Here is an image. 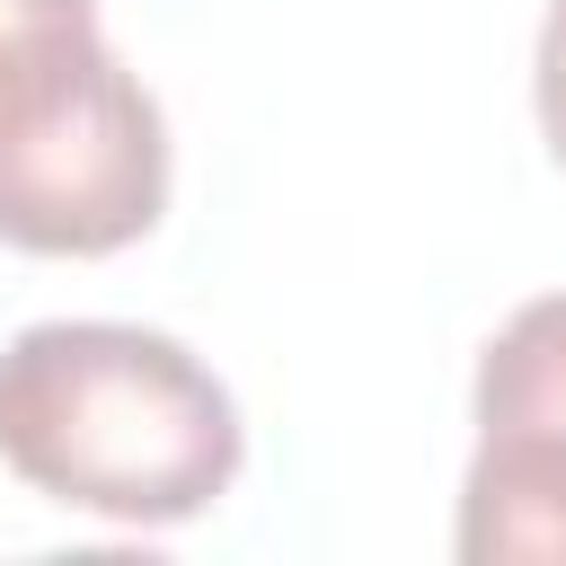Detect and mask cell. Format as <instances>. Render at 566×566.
Masks as SVG:
<instances>
[{
  "label": "cell",
  "instance_id": "obj_4",
  "mask_svg": "<svg viewBox=\"0 0 566 566\" xmlns=\"http://www.w3.org/2000/svg\"><path fill=\"white\" fill-rule=\"evenodd\" d=\"M478 433L566 451V292L522 301L478 354Z\"/></svg>",
  "mask_w": 566,
  "mask_h": 566
},
{
  "label": "cell",
  "instance_id": "obj_3",
  "mask_svg": "<svg viewBox=\"0 0 566 566\" xmlns=\"http://www.w3.org/2000/svg\"><path fill=\"white\" fill-rule=\"evenodd\" d=\"M460 557L469 566H566V451L548 442H486L460 478Z\"/></svg>",
  "mask_w": 566,
  "mask_h": 566
},
{
  "label": "cell",
  "instance_id": "obj_6",
  "mask_svg": "<svg viewBox=\"0 0 566 566\" xmlns=\"http://www.w3.org/2000/svg\"><path fill=\"white\" fill-rule=\"evenodd\" d=\"M80 18H97V0H0V44L44 35V27H80Z\"/></svg>",
  "mask_w": 566,
  "mask_h": 566
},
{
  "label": "cell",
  "instance_id": "obj_2",
  "mask_svg": "<svg viewBox=\"0 0 566 566\" xmlns=\"http://www.w3.org/2000/svg\"><path fill=\"white\" fill-rule=\"evenodd\" d=\"M159 212L168 124L97 18L0 44V239L27 256H115Z\"/></svg>",
  "mask_w": 566,
  "mask_h": 566
},
{
  "label": "cell",
  "instance_id": "obj_5",
  "mask_svg": "<svg viewBox=\"0 0 566 566\" xmlns=\"http://www.w3.org/2000/svg\"><path fill=\"white\" fill-rule=\"evenodd\" d=\"M531 106H539V133L566 168V0H548L539 18V53H531Z\"/></svg>",
  "mask_w": 566,
  "mask_h": 566
},
{
  "label": "cell",
  "instance_id": "obj_1",
  "mask_svg": "<svg viewBox=\"0 0 566 566\" xmlns=\"http://www.w3.org/2000/svg\"><path fill=\"white\" fill-rule=\"evenodd\" d=\"M0 460L71 513L168 531L230 495L248 433L177 336L44 318L0 345Z\"/></svg>",
  "mask_w": 566,
  "mask_h": 566
}]
</instances>
